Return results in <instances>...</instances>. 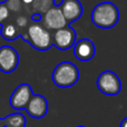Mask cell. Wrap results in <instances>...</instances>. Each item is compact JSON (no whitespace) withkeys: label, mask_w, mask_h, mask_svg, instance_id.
<instances>
[{"label":"cell","mask_w":127,"mask_h":127,"mask_svg":"<svg viewBox=\"0 0 127 127\" xmlns=\"http://www.w3.org/2000/svg\"><path fill=\"white\" fill-rule=\"evenodd\" d=\"M90 18L96 27L101 29H110L118 22L119 11L113 2L104 1L93 9Z\"/></svg>","instance_id":"cell-1"},{"label":"cell","mask_w":127,"mask_h":127,"mask_svg":"<svg viewBox=\"0 0 127 127\" xmlns=\"http://www.w3.org/2000/svg\"><path fill=\"white\" fill-rule=\"evenodd\" d=\"M25 41L29 42L32 48L46 51L53 46V35L40 22H32L27 29Z\"/></svg>","instance_id":"cell-2"},{"label":"cell","mask_w":127,"mask_h":127,"mask_svg":"<svg viewBox=\"0 0 127 127\" xmlns=\"http://www.w3.org/2000/svg\"><path fill=\"white\" fill-rule=\"evenodd\" d=\"M53 83L59 88H70L78 81L79 70L70 62L59 63L51 74Z\"/></svg>","instance_id":"cell-3"},{"label":"cell","mask_w":127,"mask_h":127,"mask_svg":"<svg viewBox=\"0 0 127 127\" xmlns=\"http://www.w3.org/2000/svg\"><path fill=\"white\" fill-rule=\"evenodd\" d=\"M97 87L99 92L107 96H115L122 90V83L119 77L110 70L103 71L97 78Z\"/></svg>","instance_id":"cell-4"},{"label":"cell","mask_w":127,"mask_h":127,"mask_svg":"<svg viewBox=\"0 0 127 127\" xmlns=\"http://www.w3.org/2000/svg\"><path fill=\"white\" fill-rule=\"evenodd\" d=\"M32 96H33V93L30 85L24 83V84H20L12 92L9 103H10L11 107L16 110L26 109Z\"/></svg>","instance_id":"cell-5"},{"label":"cell","mask_w":127,"mask_h":127,"mask_svg":"<svg viewBox=\"0 0 127 127\" xmlns=\"http://www.w3.org/2000/svg\"><path fill=\"white\" fill-rule=\"evenodd\" d=\"M76 31L70 26H66L53 33V46L59 50H68L74 48L76 44Z\"/></svg>","instance_id":"cell-6"},{"label":"cell","mask_w":127,"mask_h":127,"mask_svg":"<svg viewBox=\"0 0 127 127\" xmlns=\"http://www.w3.org/2000/svg\"><path fill=\"white\" fill-rule=\"evenodd\" d=\"M19 65V55L11 46L0 47V71L10 74L15 71Z\"/></svg>","instance_id":"cell-7"},{"label":"cell","mask_w":127,"mask_h":127,"mask_svg":"<svg viewBox=\"0 0 127 127\" xmlns=\"http://www.w3.org/2000/svg\"><path fill=\"white\" fill-rule=\"evenodd\" d=\"M41 24L44 25L46 29L54 31H57L68 26L67 21H66L65 17L63 15L62 9L59 8V6H56V4L42 16Z\"/></svg>","instance_id":"cell-8"},{"label":"cell","mask_w":127,"mask_h":127,"mask_svg":"<svg viewBox=\"0 0 127 127\" xmlns=\"http://www.w3.org/2000/svg\"><path fill=\"white\" fill-rule=\"evenodd\" d=\"M26 112L35 119L44 118L48 113V101L42 95H33L27 106Z\"/></svg>","instance_id":"cell-9"},{"label":"cell","mask_w":127,"mask_h":127,"mask_svg":"<svg viewBox=\"0 0 127 127\" xmlns=\"http://www.w3.org/2000/svg\"><path fill=\"white\" fill-rule=\"evenodd\" d=\"M58 6L62 9L67 24L78 20L83 15V4L79 0H63Z\"/></svg>","instance_id":"cell-10"},{"label":"cell","mask_w":127,"mask_h":127,"mask_svg":"<svg viewBox=\"0 0 127 127\" xmlns=\"http://www.w3.org/2000/svg\"><path fill=\"white\" fill-rule=\"evenodd\" d=\"M96 53L94 42L88 38H83L76 41L74 46V55L80 62H89Z\"/></svg>","instance_id":"cell-11"},{"label":"cell","mask_w":127,"mask_h":127,"mask_svg":"<svg viewBox=\"0 0 127 127\" xmlns=\"http://www.w3.org/2000/svg\"><path fill=\"white\" fill-rule=\"evenodd\" d=\"M2 127H26V117L20 113H13L3 119H0Z\"/></svg>","instance_id":"cell-12"},{"label":"cell","mask_w":127,"mask_h":127,"mask_svg":"<svg viewBox=\"0 0 127 127\" xmlns=\"http://www.w3.org/2000/svg\"><path fill=\"white\" fill-rule=\"evenodd\" d=\"M1 37L4 40L12 41V40L17 39L18 37H21V32H20L19 28L16 26V24L6 22L1 26Z\"/></svg>","instance_id":"cell-13"},{"label":"cell","mask_w":127,"mask_h":127,"mask_svg":"<svg viewBox=\"0 0 127 127\" xmlns=\"http://www.w3.org/2000/svg\"><path fill=\"white\" fill-rule=\"evenodd\" d=\"M54 6H55V0H35L33 3L29 7V9L31 15L38 13L40 16H44Z\"/></svg>","instance_id":"cell-14"},{"label":"cell","mask_w":127,"mask_h":127,"mask_svg":"<svg viewBox=\"0 0 127 127\" xmlns=\"http://www.w3.org/2000/svg\"><path fill=\"white\" fill-rule=\"evenodd\" d=\"M4 3L10 13H20L25 7L21 0H6Z\"/></svg>","instance_id":"cell-15"},{"label":"cell","mask_w":127,"mask_h":127,"mask_svg":"<svg viewBox=\"0 0 127 127\" xmlns=\"http://www.w3.org/2000/svg\"><path fill=\"white\" fill-rule=\"evenodd\" d=\"M9 17H10V12H9L4 1L0 2V26L6 24V20H8Z\"/></svg>","instance_id":"cell-16"},{"label":"cell","mask_w":127,"mask_h":127,"mask_svg":"<svg viewBox=\"0 0 127 127\" xmlns=\"http://www.w3.org/2000/svg\"><path fill=\"white\" fill-rule=\"evenodd\" d=\"M33 1H35V0H21V2L24 3V6H28V7H30L31 4L33 3Z\"/></svg>","instance_id":"cell-17"},{"label":"cell","mask_w":127,"mask_h":127,"mask_svg":"<svg viewBox=\"0 0 127 127\" xmlns=\"http://www.w3.org/2000/svg\"><path fill=\"white\" fill-rule=\"evenodd\" d=\"M119 127H127V117H126V118H124L123 121H122L121 126H119Z\"/></svg>","instance_id":"cell-18"},{"label":"cell","mask_w":127,"mask_h":127,"mask_svg":"<svg viewBox=\"0 0 127 127\" xmlns=\"http://www.w3.org/2000/svg\"><path fill=\"white\" fill-rule=\"evenodd\" d=\"M77 127H85V126H77Z\"/></svg>","instance_id":"cell-19"}]
</instances>
